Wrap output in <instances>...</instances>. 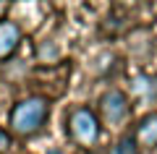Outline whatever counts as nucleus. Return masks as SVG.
Wrapping results in <instances>:
<instances>
[{"label":"nucleus","instance_id":"obj_8","mask_svg":"<svg viewBox=\"0 0 157 154\" xmlns=\"http://www.w3.org/2000/svg\"><path fill=\"white\" fill-rule=\"evenodd\" d=\"M115 154H139V146H136V141H134V136H131V133H123V136L118 138Z\"/></svg>","mask_w":157,"mask_h":154},{"label":"nucleus","instance_id":"obj_4","mask_svg":"<svg viewBox=\"0 0 157 154\" xmlns=\"http://www.w3.org/2000/svg\"><path fill=\"white\" fill-rule=\"evenodd\" d=\"M128 99L141 107L157 105V73H147V71L134 73L128 81Z\"/></svg>","mask_w":157,"mask_h":154},{"label":"nucleus","instance_id":"obj_3","mask_svg":"<svg viewBox=\"0 0 157 154\" xmlns=\"http://www.w3.org/2000/svg\"><path fill=\"white\" fill-rule=\"evenodd\" d=\"M131 99H128V94L123 92V89H107V92H102L100 94V99H97V118H100V123L102 126H110V128H115V126H123L126 120H128V115H131Z\"/></svg>","mask_w":157,"mask_h":154},{"label":"nucleus","instance_id":"obj_5","mask_svg":"<svg viewBox=\"0 0 157 154\" xmlns=\"http://www.w3.org/2000/svg\"><path fill=\"white\" fill-rule=\"evenodd\" d=\"M139 152H155L157 149V112H144L131 131Z\"/></svg>","mask_w":157,"mask_h":154},{"label":"nucleus","instance_id":"obj_7","mask_svg":"<svg viewBox=\"0 0 157 154\" xmlns=\"http://www.w3.org/2000/svg\"><path fill=\"white\" fill-rule=\"evenodd\" d=\"M58 55H60V52H58V47H55V42H52V39H45V42L37 47V58H39L42 63H47V66H50V63H55Z\"/></svg>","mask_w":157,"mask_h":154},{"label":"nucleus","instance_id":"obj_6","mask_svg":"<svg viewBox=\"0 0 157 154\" xmlns=\"http://www.w3.org/2000/svg\"><path fill=\"white\" fill-rule=\"evenodd\" d=\"M21 39H24V32H21V26L16 21L0 18V60H8L11 58L18 50Z\"/></svg>","mask_w":157,"mask_h":154},{"label":"nucleus","instance_id":"obj_1","mask_svg":"<svg viewBox=\"0 0 157 154\" xmlns=\"http://www.w3.org/2000/svg\"><path fill=\"white\" fill-rule=\"evenodd\" d=\"M50 120V99L42 94H29L18 99L8 112V133L18 138H37Z\"/></svg>","mask_w":157,"mask_h":154},{"label":"nucleus","instance_id":"obj_2","mask_svg":"<svg viewBox=\"0 0 157 154\" xmlns=\"http://www.w3.org/2000/svg\"><path fill=\"white\" fill-rule=\"evenodd\" d=\"M66 136L81 149H94L102 138V123L89 105H73L66 112Z\"/></svg>","mask_w":157,"mask_h":154},{"label":"nucleus","instance_id":"obj_9","mask_svg":"<svg viewBox=\"0 0 157 154\" xmlns=\"http://www.w3.org/2000/svg\"><path fill=\"white\" fill-rule=\"evenodd\" d=\"M11 144H13L11 133H8L6 128H0V154H8V152H11Z\"/></svg>","mask_w":157,"mask_h":154}]
</instances>
